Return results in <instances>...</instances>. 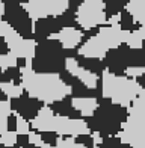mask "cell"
I'll return each mask as SVG.
<instances>
[{"mask_svg": "<svg viewBox=\"0 0 145 148\" xmlns=\"http://www.w3.org/2000/svg\"><path fill=\"white\" fill-rule=\"evenodd\" d=\"M0 88H2L6 95L9 98H17V97H21L23 94L26 92L23 85H15L14 82H6V83H0Z\"/></svg>", "mask_w": 145, "mask_h": 148, "instance_id": "obj_17", "label": "cell"}, {"mask_svg": "<svg viewBox=\"0 0 145 148\" xmlns=\"http://www.w3.org/2000/svg\"><path fill=\"white\" fill-rule=\"evenodd\" d=\"M6 23L14 29L18 35H21L26 39H34V24L35 21L29 15V12L26 11L24 5L21 3H8L5 5V14L3 18Z\"/></svg>", "mask_w": 145, "mask_h": 148, "instance_id": "obj_6", "label": "cell"}, {"mask_svg": "<svg viewBox=\"0 0 145 148\" xmlns=\"http://www.w3.org/2000/svg\"><path fill=\"white\" fill-rule=\"evenodd\" d=\"M32 20L59 17L68 9V0H30L24 5Z\"/></svg>", "mask_w": 145, "mask_h": 148, "instance_id": "obj_8", "label": "cell"}, {"mask_svg": "<svg viewBox=\"0 0 145 148\" xmlns=\"http://www.w3.org/2000/svg\"><path fill=\"white\" fill-rule=\"evenodd\" d=\"M67 56L65 49L55 38H45L36 42L35 56L30 59V68L36 73H55L59 74L65 70Z\"/></svg>", "mask_w": 145, "mask_h": 148, "instance_id": "obj_5", "label": "cell"}, {"mask_svg": "<svg viewBox=\"0 0 145 148\" xmlns=\"http://www.w3.org/2000/svg\"><path fill=\"white\" fill-rule=\"evenodd\" d=\"M95 148H98V147H95Z\"/></svg>", "mask_w": 145, "mask_h": 148, "instance_id": "obj_31", "label": "cell"}, {"mask_svg": "<svg viewBox=\"0 0 145 148\" xmlns=\"http://www.w3.org/2000/svg\"><path fill=\"white\" fill-rule=\"evenodd\" d=\"M127 9L131 12L137 23L145 26V0H130Z\"/></svg>", "mask_w": 145, "mask_h": 148, "instance_id": "obj_16", "label": "cell"}, {"mask_svg": "<svg viewBox=\"0 0 145 148\" xmlns=\"http://www.w3.org/2000/svg\"><path fill=\"white\" fill-rule=\"evenodd\" d=\"M9 100H11V98L6 95V92L0 88V101H9Z\"/></svg>", "mask_w": 145, "mask_h": 148, "instance_id": "obj_27", "label": "cell"}, {"mask_svg": "<svg viewBox=\"0 0 145 148\" xmlns=\"http://www.w3.org/2000/svg\"><path fill=\"white\" fill-rule=\"evenodd\" d=\"M41 148H62V147H51V145H44V147H41Z\"/></svg>", "mask_w": 145, "mask_h": 148, "instance_id": "obj_29", "label": "cell"}, {"mask_svg": "<svg viewBox=\"0 0 145 148\" xmlns=\"http://www.w3.org/2000/svg\"><path fill=\"white\" fill-rule=\"evenodd\" d=\"M17 132H9L6 130L3 133H0V144H3L5 147H15L17 145Z\"/></svg>", "mask_w": 145, "mask_h": 148, "instance_id": "obj_19", "label": "cell"}, {"mask_svg": "<svg viewBox=\"0 0 145 148\" xmlns=\"http://www.w3.org/2000/svg\"><path fill=\"white\" fill-rule=\"evenodd\" d=\"M21 85L30 97L41 100L45 104H51L71 95V88L55 73H36L27 66L21 70Z\"/></svg>", "mask_w": 145, "mask_h": 148, "instance_id": "obj_1", "label": "cell"}, {"mask_svg": "<svg viewBox=\"0 0 145 148\" xmlns=\"http://www.w3.org/2000/svg\"><path fill=\"white\" fill-rule=\"evenodd\" d=\"M3 14H5V3L0 0V20L3 18Z\"/></svg>", "mask_w": 145, "mask_h": 148, "instance_id": "obj_28", "label": "cell"}, {"mask_svg": "<svg viewBox=\"0 0 145 148\" xmlns=\"http://www.w3.org/2000/svg\"><path fill=\"white\" fill-rule=\"evenodd\" d=\"M32 132L30 121L23 118L21 115H17V133L18 134H29Z\"/></svg>", "mask_w": 145, "mask_h": 148, "instance_id": "obj_20", "label": "cell"}, {"mask_svg": "<svg viewBox=\"0 0 145 148\" xmlns=\"http://www.w3.org/2000/svg\"><path fill=\"white\" fill-rule=\"evenodd\" d=\"M129 115L145 123V89L139 92V95L129 107Z\"/></svg>", "mask_w": 145, "mask_h": 148, "instance_id": "obj_15", "label": "cell"}, {"mask_svg": "<svg viewBox=\"0 0 145 148\" xmlns=\"http://www.w3.org/2000/svg\"><path fill=\"white\" fill-rule=\"evenodd\" d=\"M100 88L101 98H107L112 103L124 107H130L142 91L136 79L129 76H118L107 70H104L100 77Z\"/></svg>", "mask_w": 145, "mask_h": 148, "instance_id": "obj_4", "label": "cell"}, {"mask_svg": "<svg viewBox=\"0 0 145 148\" xmlns=\"http://www.w3.org/2000/svg\"><path fill=\"white\" fill-rule=\"evenodd\" d=\"M29 139H30V144H34L35 147H38V148L44 147V142H42V138H41V133H39V132L32 130L29 133Z\"/></svg>", "mask_w": 145, "mask_h": 148, "instance_id": "obj_23", "label": "cell"}, {"mask_svg": "<svg viewBox=\"0 0 145 148\" xmlns=\"http://www.w3.org/2000/svg\"><path fill=\"white\" fill-rule=\"evenodd\" d=\"M65 70H68L76 79H79L83 85H86L91 89H97L100 85V76H97L92 71L83 68V66L77 62L76 58H67V64H65Z\"/></svg>", "mask_w": 145, "mask_h": 148, "instance_id": "obj_11", "label": "cell"}, {"mask_svg": "<svg viewBox=\"0 0 145 148\" xmlns=\"http://www.w3.org/2000/svg\"><path fill=\"white\" fill-rule=\"evenodd\" d=\"M129 35L130 32L122 30L120 27V24L106 23L100 26V30H98L97 35L91 36L79 47L77 49L79 55H82L85 58H95V59L103 60L110 50L127 42Z\"/></svg>", "mask_w": 145, "mask_h": 148, "instance_id": "obj_2", "label": "cell"}, {"mask_svg": "<svg viewBox=\"0 0 145 148\" xmlns=\"http://www.w3.org/2000/svg\"><path fill=\"white\" fill-rule=\"evenodd\" d=\"M39 133H41L44 145H51V147L57 145L59 138H61V134H59V133H56V132H39Z\"/></svg>", "mask_w": 145, "mask_h": 148, "instance_id": "obj_21", "label": "cell"}, {"mask_svg": "<svg viewBox=\"0 0 145 148\" xmlns=\"http://www.w3.org/2000/svg\"><path fill=\"white\" fill-rule=\"evenodd\" d=\"M8 53H11L9 45L3 36H0V55H8Z\"/></svg>", "mask_w": 145, "mask_h": 148, "instance_id": "obj_26", "label": "cell"}, {"mask_svg": "<svg viewBox=\"0 0 145 148\" xmlns=\"http://www.w3.org/2000/svg\"><path fill=\"white\" fill-rule=\"evenodd\" d=\"M2 76H3V68L0 66V83H2Z\"/></svg>", "mask_w": 145, "mask_h": 148, "instance_id": "obj_30", "label": "cell"}, {"mask_svg": "<svg viewBox=\"0 0 145 148\" xmlns=\"http://www.w3.org/2000/svg\"><path fill=\"white\" fill-rule=\"evenodd\" d=\"M11 109L12 112H15L17 115H21L23 118H26L27 121H34L36 118V115L39 113V110L45 106V103H42L41 100L30 97L27 92H24L21 97L17 98H11Z\"/></svg>", "mask_w": 145, "mask_h": 148, "instance_id": "obj_9", "label": "cell"}, {"mask_svg": "<svg viewBox=\"0 0 145 148\" xmlns=\"http://www.w3.org/2000/svg\"><path fill=\"white\" fill-rule=\"evenodd\" d=\"M11 113V101H0V133L8 130V116Z\"/></svg>", "mask_w": 145, "mask_h": 148, "instance_id": "obj_18", "label": "cell"}, {"mask_svg": "<svg viewBox=\"0 0 145 148\" xmlns=\"http://www.w3.org/2000/svg\"><path fill=\"white\" fill-rule=\"evenodd\" d=\"M76 17L77 23L83 30L100 27L107 23L103 0H83V3L76 12Z\"/></svg>", "mask_w": 145, "mask_h": 148, "instance_id": "obj_7", "label": "cell"}, {"mask_svg": "<svg viewBox=\"0 0 145 148\" xmlns=\"http://www.w3.org/2000/svg\"><path fill=\"white\" fill-rule=\"evenodd\" d=\"M72 106L80 112L83 118L92 116L100 106V100L97 97H72Z\"/></svg>", "mask_w": 145, "mask_h": 148, "instance_id": "obj_13", "label": "cell"}, {"mask_svg": "<svg viewBox=\"0 0 145 148\" xmlns=\"http://www.w3.org/2000/svg\"><path fill=\"white\" fill-rule=\"evenodd\" d=\"M32 130L36 132H56L61 136H79L85 133H92L85 118H68L56 115L49 104H45L36 118L32 121Z\"/></svg>", "mask_w": 145, "mask_h": 148, "instance_id": "obj_3", "label": "cell"}, {"mask_svg": "<svg viewBox=\"0 0 145 148\" xmlns=\"http://www.w3.org/2000/svg\"><path fill=\"white\" fill-rule=\"evenodd\" d=\"M50 38H55L57 41H61L64 49L71 50V49H79L83 44L85 39V30L77 29V27H64L61 32L51 35Z\"/></svg>", "mask_w": 145, "mask_h": 148, "instance_id": "obj_12", "label": "cell"}, {"mask_svg": "<svg viewBox=\"0 0 145 148\" xmlns=\"http://www.w3.org/2000/svg\"><path fill=\"white\" fill-rule=\"evenodd\" d=\"M17 65V56L14 53H8V55H0V66L3 70L9 68V66H15Z\"/></svg>", "mask_w": 145, "mask_h": 148, "instance_id": "obj_22", "label": "cell"}, {"mask_svg": "<svg viewBox=\"0 0 145 148\" xmlns=\"http://www.w3.org/2000/svg\"><path fill=\"white\" fill-rule=\"evenodd\" d=\"M8 130L9 132H17V113L12 112L8 116Z\"/></svg>", "mask_w": 145, "mask_h": 148, "instance_id": "obj_24", "label": "cell"}, {"mask_svg": "<svg viewBox=\"0 0 145 148\" xmlns=\"http://www.w3.org/2000/svg\"><path fill=\"white\" fill-rule=\"evenodd\" d=\"M51 107V110H53L56 115H62V116H68V118H83L80 115V112L74 109V106H72V95H68L62 100H59V101H55L49 104Z\"/></svg>", "mask_w": 145, "mask_h": 148, "instance_id": "obj_14", "label": "cell"}, {"mask_svg": "<svg viewBox=\"0 0 145 148\" xmlns=\"http://www.w3.org/2000/svg\"><path fill=\"white\" fill-rule=\"evenodd\" d=\"M30 144V139H29V134H18L17 136V145L20 148H24L26 145Z\"/></svg>", "mask_w": 145, "mask_h": 148, "instance_id": "obj_25", "label": "cell"}, {"mask_svg": "<svg viewBox=\"0 0 145 148\" xmlns=\"http://www.w3.org/2000/svg\"><path fill=\"white\" fill-rule=\"evenodd\" d=\"M5 39H6V42H8L11 51L14 53L17 58L32 59L35 56V51H36V41L35 39H26L21 35H18L14 29L6 33Z\"/></svg>", "mask_w": 145, "mask_h": 148, "instance_id": "obj_10", "label": "cell"}]
</instances>
